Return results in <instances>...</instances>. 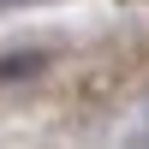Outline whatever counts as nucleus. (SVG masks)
I'll list each match as a JSON object with an SVG mask.
<instances>
[{"label":"nucleus","mask_w":149,"mask_h":149,"mask_svg":"<svg viewBox=\"0 0 149 149\" xmlns=\"http://www.w3.org/2000/svg\"><path fill=\"white\" fill-rule=\"evenodd\" d=\"M24 72H42V54H12V60H0V78H24Z\"/></svg>","instance_id":"f257e3e1"}]
</instances>
